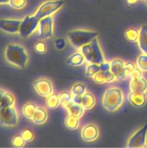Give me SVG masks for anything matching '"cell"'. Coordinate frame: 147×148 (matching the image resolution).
<instances>
[{
  "mask_svg": "<svg viewBox=\"0 0 147 148\" xmlns=\"http://www.w3.org/2000/svg\"><path fill=\"white\" fill-rule=\"evenodd\" d=\"M86 59L82 52H76L71 55L67 59V64L72 66H79L83 64Z\"/></svg>",
  "mask_w": 147,
  "mask_h": 148,
  "instance_id": "obj_20",
  "label": "cell"
},
{
  "mask_svg": "<svg viewBox=\"0 0 147 148\" xmlns=\"http://www.w3.org/2000/svg\"><path fill=\"white\" fill-rule=\"evenodd\" d=\"M81 135L85 142L95 141L99 137V129L94 124H86L82 129Z\"/></svg>",
  "mask_w": 147,
  "mask_h": 148,
  "instance_id": "obj_13",
  "label": "cell"
},
{
  "mask_svg": "<svg viewBox=\"0 0 147 148\" xmlns=\"http://www.w3.org/2000/svg\"><path fill=\"white\" fill-rule=\"evenodd\" d=\"M48 119V113L43 107H37L35 113L32 119V121L35 124L40 125L46 122Z\"/></svg>",
  "mask_w": 147,
  "mask_h": 148,
  "instance_id": "obj_19",
  "label": "cell"
},
{
  "mask_svg": "<svg viewBox=\"0 0 147 148\" xmlns=\"http://www.w3.org/2000/svg\"><path fill=\"white\" fill-rule=\"evenodd\" d=\"M125 39L131 43H135L138 40V36H139V30H136L135 28H128L127 29L124 33Z\"/></svg>",
  "mask_w": 147,
  "mask_h": 148,
  "instance_id": "obj_26",
  "label": "cell"
},
{
  "mask_svg": "<svg viewBox=\"0 0 147 148\" xmlns=\"http://www.w3.org/2000/svg\"><path fill=\"white\" fill-rule=\"evenodd\" d=\"M147 124L137 130L131 135L128 141L127 147L129 148L144 147L146 146Z\"/></svg>",
  "mask_w": 147,
  "mask_h": 148,
  "instance_id": "obj_8",
  "label": "cell"
},
{
  "mask_svg": "<svg viewBox=\"0 0 147 148\" xmlns=\"http://www.w3.org/2000/svg\"><path fill=\"white\" fill-rule=\"evenodd\" d=\"M34 50L38 54H43L47 51V47L43 41H38L35 44Z\"/></svg>",
  "mask_w": 147,
  "mask_h": 148,
  "instance_id": "obj_33",
  "label": "cell"
},
{
  "mask_svg": "<svg viewBox=\"0 0 147 148\" xmlns=\"http://www.w3.org/2000/svg\"><path fill=\"white\" fill-rule=\"evenodd\" d=\"M95 103L96 100L93 94L90 92H85L82 95V105L85 110H89L93 108L95 105Z\"/></svg>",
  "mask_w": 147,
  "mask_h": 148,
  "instance_id": "obj_22",
  "label": "cell"
},
{
  "mask_svg": "<svg viewBox=\"0 0 147 148\" xmlns=\"http://www.w3.org/2000/svg\"><path fill=\"white\" fill-rule=\"evenodd\" d=\"M125 70H126L127 76L131 80L139 79L143 77L142 71L132 62H128L125 63Z\"/></svg>",
  "mask_w": 147,
  "mask_h": 148,
  "instance_id": "obj_16",
  "label": "cell"
},
{
  "mask_svg": "<svg viewBox=\"0 0 147 148\" xmlns=\"http://www.w3.org/2000/svg\"><path fill=\"white\" fill-rule=\"evenodd\" d=\"M99 72H102L100 64H89L86 67L85 75L88 77H93L94 75Z\"/></svg>",
  "mask_w": 147,
  "mask_h": 148,
  "instance_id": "obj_27",
  "label": "cell"
},
{
  "mask_svg": "<svg viewBox=\"0 0 147 148\" xmlns=\"http://www.w3.org/2000/svg\"><path fill=\"white\" fill-rule=\"evenodd\" d=\"M80 51L84 55L87 63L101 64L105 62V58L97 37L88 44L82 46Z\"/></svg>",
  "mask_w": 147,
  "mask_h": 148,
  "instance_id": "obj_3",
  "label": "cell"
},
{
  "mask_svg": "<svg viewBox=\"0 0 147 148\" xmlns=\"http://www.w3.org/2000/svg\"><path fill=\"white\" fill-rule=\"evenodd\" d=\"M35 15H27L22 20L19 35L22 38H27L36 30L40 21Z\"/></svg>",
  "mask_w": 147,
  "mask_h": 148,
  "instance_id": "obj_6",
  "label": "cell"
},
{
  "mask_svg": "<svg viewBox=\"0 0 147 148\" xmlns=\"http://www.w3.org/2000/svg\"><path fill=\"white\" fill-rule=\"evenodd\" d=\"M63 106L66 108V109L67 110L69 114L78 117V118H81L83 116L84 113L85 109L82 106V104L75 103L72 101L67 103L66 104H63Z\"/></svg>",
  "mask_w": 147,
  "mask_h": 148,
  "instance_id": "obj_15",
  "label": "cell"
},
{
  "mask_svg": "<svg viewBox=\"0 0 147 148\" xmlns=\"http://www.w3.org/2000/svg\"><path fill=\"white\" fill-rule=\"evenodd\" d=\"M141 1H145V0H141Z\"/></svg>",
  "mask_w": 147,
  "mask_h": 148,
  "instance_id": "obj_42",
  "label": "cell"
},
{
  "mask_svg": "<svg viewBox=\"0 0 147 148\" xmlns=\"http://www.w3.org/2000/svg\"><path fill=\"white\" fill-rule=\"evenodd\" d=\"M22 20L2 19L0 21V28L4 32L10 34L19 33Z\"/></svg>",
  "mask_w": 147,
  "mask_h": 148,
  "instance_id": "obj_12",
  "label": "cell"
},
{
  "mask_svg": "<svg viewBox=\"0 0 147 148\" xmlns=\"http://www.w3.org/2000/svg\"><path fill=\"white\" fill-rule=\"evenodd\" d=\"M27 0H10L9 5L14 10H22L25 7Z\"/></svg>",
  "mask_w": 147,
  "mask_h": 148,
  "instance_id": "obj_30",
  "label": "cell"
},
{
  "mask_svg": "<svg viewBox=\"0 0 147 148\" xmlns=\"http://www.w3.org/2000/svg\"><path fill=\"white\" fill-rule=\"evenodd\" d=\"M63 1L61 0H48L43 4L37 8V11L34 15L39 20L43 17L51 16L55 12L60 10L63 5Z\"/></svg>",
  "mask_w": 147,
  "mask_h": 148,
  "instance_id": "obj_5",
  "label": "cell"
},
{
  "mask_svg": "<svg viewBox=\"0 0 147 148\" xmlns=\"http://www.w3.org/2000/svg\"><path fill=\"white\" fill-rule=\"evenodd\" d=\"M59 97L61 103H62V105H63V104H66L67 103H69L71 101L73 95L71 94V92H67V91H63V92H60V94L59 95Z\"/></svg>",
  "mask_w": 147,
  "mask_h": 148,
  "instance_id": "obj_31",
  "label": "cell"
},
{
  "mask_svg": "<svg viewBox=\"0 0 147 148\" xmlns=\"http://www.w3.org/2000/svg\"><path fill=\"white\" fill-rule=\"evenodd\" d=\"M60 103L61 102L59 100V95L52 93L51 95L46 97V106L49 109H56L57 107H59Z\"/></svg>",
  "mask_w": 147,
  "mask_h": 148,
  "instance_id": "obj_25",
  "label": "cell"
},
{
  "mask_svg": "<svg viewBox=\"0 0 147 148\" xmlns=\"http://www.w3.org/2000/svg\"><path fill=\"white\" fill-rule=\"evenodd\" d=\"M128 100L130 103L135 108H141L146 103V92H131L128 95Z\"/></svg>",
  "mask_w": 147,
  "mask_h": 148,
  "instance_id": "obj_14",
  "label": "cell"
},
{
  "mask_svg": "<svg viewBox=\"0 0 147 148\" xmlns=\"http://www.w3.org/2000/svg\"><path fill=\"white\" fill-rule=\"evenodd\" d=\"M54 46L57 50H62L66 46V41L63 38H59L55 40Z\"/></svg>",
  "mask_w": 147,
  "mask_h": 148,
  "instance_id": "obj_37",
  "label": "cell"
},
{
  "mask_svg": "<svg viewBox=\"0 0 147 148\" xmlns=\"http://www.w3.org/2000/svg\"><path fill=\"white\" fill-rule=\"evenodd\" d=\"M14 103H15V98L12 94L6 91H4L3 93H1L0 108L14 106Z\"/></svg>",
  "mask_w": 147,
  "mask_h": 148,
  "instance_id": "obj_21",
  "label": "cell"
},
{
  "mask_svg": "<svg viewBox=\"0 0 147 148\" xmlns=\"http://www.w3.org/2000/svg\"><path fill=\"white\" fill-rule=\"evenodd\" d=\"M86 88L84 84L76 83L73 85L71 92L73 95H83L86 92Z\"/></svg>",
  "mask_w": 147,
  "mask_h": 148,
  "instance_id": "obj_29",
  "label": "cell"
},
{
  "mask_svg": "<svg viewBox=\"0 0 147 148\" xmlns=\"http://www.w3.org/2000/svg\"><path fill=\"white\" fill-rule=\"evenodd\" d=\"M26 142L22 138L21 135L20 136H14L12 139V145L14 147H22L24 146Z\"/></svg>",
  "mask_w": 147,
  "mask_h": 148,
  "instance_id": "obj_32",
  "label": "cell"
},
{
  "mask_svg": "<svg viewBox=\"0 0 147 148\" xmlns=\"http://www.w3.org/2000/svg\"><path fill=\"white\" fill-rule=\"evenodd\" d=\"M110 70L115 75L118 80H125L127 76L125 70V63L120 59H114L110 62Z\"/></svg>",
  "mask_w": 147,
  "mask_h": 148,
  "instance_id": "obj_11",
  "label": "cell"
},
{
  "mask_svg": "<svg viewBox=\"0 0 147 148\" xmlns=\"http://www.w3.org/2000/svg\"><path fill=\"white\" fill-rule=\"evenodd\" d=\"M136 66L142 72H147V53H143L138 56L136 61Z\"/></svg>",
  "mask_w": 147,
  "mask_h": 148,
  "instance_id": "obj_28",
  "label": "cell"
},
{
  "mask_svg": "<svg viewBox=\"0 0 147 148\" xmlns=\"http://www.w3.org/2000/svg\"><path fill=\"white\" fill-rule=\"evenodd\" d=\"M79 119L80 118H78V117L69 114L65 119V126H66L68 130H71V131H74V130L78 129V127H79V124H80Z\"/></svg>",
  "mask_w": 147,
  "mask_h": 148,
  "instance_id": "obj_24",
  "label": "cell"
},
{
  "mask_svg": "<svg viewBox=\"0 0 147 148\" xmlns=\"http://www.w3.org/2000/svg\"><path fill=\"white\" fill-rule=\"evenodd\" d=\"M10 0H0V4H7L10 3Z\"/></svg>",
  "mask_w": 147,
  "mask_h": 148,
  "instance_id": "obj_40",
  "label": "cell"
},
{
  "mask_svg": "<svg viewBox=\"0 0 147 148\" xmlns=\"http://www.w3.org/2000/svg\"><path fill=\"white\" fill-rule=\"evenodd\" d=\"M145 3H146V4L147 5V0H145Z\"/></svg>",
  "mask_w": 147,
  "mask_h": 148,
  "instance_id": "obj_41",
  "label": "cell"
},
{
  "mask_svg": "<svg viewBox=\"0 0 147 148\" xmlns=\"http://www.w3.org/2000/svg\"><path fill=\"white\" fill-rule=\"evenodd\" d=\"M37 106L36 104L34 103H27L24 104L22 108V114L27 119H32L34 116L35 113L36 109H37Z\"/></svg>",
  "mask_w": 147,
  "mask_h": 148,
  "instance_id": "obj_23",
  "label": "cell"
},
{
  "mask_svg": "<svg viewBox=\"0 0 147 148\" xmlns=\"http://www.w3.org/2000/svg\"><path fill=\"white\" fill-rule=\"evenodd\" d=\"M38 37L41 39L51 38L53 35V18L52 16L40 19L38 25Z\"/></svg>",
  "mask_w": 147,
  "mask_h": 148,
  "instance_id": "obj_9",
  "label": "cell"
},
{
  "mask_svg": "<svg viewBox=\"0 0 147 148\" xmlns=\"http://www.w3.org/2000/svg\"><path fill=\"white\" fill-rule=\"evenodd\" d=\"M138 1H139V0H126V3L128 6H131L132 4H135Z\"/></svg>",
  "mask_w": 147,
  "mask_h": 148,
  "instance_id": "obj_39",
  "label": "cell"
},
{
  "mask_svg": "<svg viewBox=\"0 0 147 148\" xmlns=\"http://www.w3.org/2000/svg\"><path fill=\"white\" fill-rule=\"evenodd\" d=\"M131 91L137 92H146L147 91V80L142 77L139 79H133L130 83Z\"/></svg>",
  "mask_w": 147,
  "mask_h": 148,
  "instance_id": "obj_17",
  "label": "cell"
},
{
  "mask_svg": "<svg viewBox=\"0 0 147 148\" xmlns=\"http://www.w3.org/2000/svg\"><path fill=\"white\" fill-rule=\"evenodd\" d=\"M138 47L143 53H147V25H144L139 30L138 40Z\"/></svg>",
  "mask_w": 147,
  "mask_h": 148,
  "instance_id": "obj_18",
  "label": "cell"
},
{
  "mask_svg": "<svg viewBox=\"0 0 147 148\" xmlns=\"http://www.w3.org/2000/svg\"><path fill=\"white\" fill-rule=\"evenodd\" d=\"M97 36V32L86 30H74L68 33L69 41L76 49H80L82 46L88 44Z\"/></svg>",
  "mask_w": 147,
  "mask_h": 148,
  "instance_id": "obj_4",
  "label": "cell"
},
{
  "mask_svg": "<svg viewBox=\"0 0 147 148\" xmlns=\"http://www.w3.org/2000/svg\"><path fill=\"white\" fill-rule=\"evenodd\" d=\"M104 77H105V82H107V83L112 82H114L115 79H117L116 77H115V75L111 72L110 69L104 72Z\"/></svg>",
  "mask_w": 147,
  "mask_h": 148,
  "instance_id": "obj_36",
  "label": "cell"
},
{
  "mask_svg": "<svg viewBox=\"0 0 147 148\" xmlns=\"http://www.w3.org/2000/svg\"><path fill=\"white\" fill-rule=\"evenodd\" d=\"M4 57L8 63L20 69H24L29 61V56L26 49L17 43L7 45L4 51Z\"/></svg>",
  "mask_w": 147,
  "mask_h": 148,
  "instance_id": "obj_1",
  "label": "cell"
},
{
  "mask_svg": "<svg viewBox=\"0 0 147 148\" xmlns=\"http://www.w3.org/2000/svg\"><path fill=\"white\" fill-rule=\"evenodd\" d=\"M0 122L4 127H14L18 123V114L14 106L0 108Z\"/></svg>",
  "mask_w": 147,
  "mask_h": 148,
  "instance_id": "obj_7",
  "label": "cell"
},
{
  "mask_svg": "<svg viewBox=\"0 0 147 148\" xmlns=\"http://www.w3.org/2000/svg\"><path fill=\"white\" fill-rule=\"evenodd\" d=\"M72 102L77 104H82V95H73L72 97Z\"/></svg>",
  "mask_w": 147,
  "mask_h": 148,
  "instance_id": "obj_38",
  "label": "cell"
},
{
  "mask_svg": "<svg viewBox=\"0 0 147 148\" xmlns=\"http://www.w3.org/2000/svg\"><path fill=\"white\" fill-rule=\"evenodd\" d=\"M33 87L36 92L41 97H48L53 92L51 82L46 78H40L33 82Z\"/></svg>",
  "mask_w": 147,
  "mask_h": 148,
  "instance_id": "obj_10",
  "label": "cell"
},
{
  "mask_svg": "<svg viewBox=\"0 0 147 148\" xmlns=\"http://www.w3.org/2000/svg\"><path fill=\"white\" fill-rule=\"evenodd\" d=\"M21 136L24 139L26 143H30L34 140V134L30 130H24L22 131Z\"/></svg>",
  "mask_w": 147,
  "mask_h": 148,
  "instance_id": "obj_34",
  "label": "cell"
},
{
  "mask_svg": "<svg viewBox=\"0 0 147 148\" xmlns=\"http://www.w3.org/2000/svg\"><path fill=\"white\" fill-rule=\"evenodd\" d=\"M104 72H99L94 75L93 80L95 83L98 84V85H102L103 83H105V77H104Z\"/></svg>",
  "mask_w": 147,
  "mask_h": 148,
  "instance_id": "obj_35",
  "label": "cell"
},
{
  "mask_svg": "<svg viewBox=\"0 0 147 148\" xmlns=\"http://www.w3.org/2000/svg\"><path fill=\"white\" fill-rule=\"evenodd\" d=\"M124 101L123 92L120 88H111L107 90L102 97V105L110 112L120 108Z\"/></svg>",
  "mask_w": 147,
  "mask_h": 148,
  "instance_id": "obj_2",
  "label": "cell"
}]
</instances>
